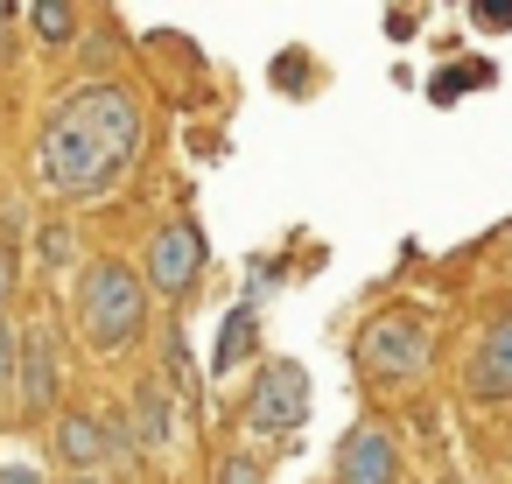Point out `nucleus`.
I'll list each match as a JSON object with an SVG mask.
<instances>
[{"label": "nucleus", "mask_w": 512, "mask_h": 484, "mask_svg": "<svg viewBox=\"0 0 512 484\" xmlns=\"http://www.w3.org/2000/svg\"><path fill=\"white\" fill-rule=\"evenodd\" d=\"M463 393L470 400H512V309L484 323V337L463 365Z\"/></svg>", "instance_id": "6e6552de"}, {"label": "nucleus", "mask_w": 512, "mask_h": 484, "mask_svg": "<svg viewBox=\"0 0 512 484\" xmlns=\"http://www.w3.org/2000/svg\"><path fill=\"white\" fill-rule=\"evenodd\" d=\"M337 484H400V449L386 421H358L337 449Z\"/></svg>", "instance_id": "0eeeda50"}, {"label": "nucleus", "mask_w": 512, "mask_h": 484, "mask_svg": "<svg viewBox=\"0 0 512 484\" xmlns=\"http://www.w3.org/2000/svg\"><path fill=\"white\" fill-rule=\"evenodd\" d=\"M351 365L365 379H421L435 365V330L428 316L414 309H379L358 323V344H351Z\"/></svg>", "instance_id": "7ed1b4c3"}, {"label": "nucleus", "mask_w": 512, "mask_h": 484, "mask_svg": "<svg viewBox=\"0 0 512 484\" xmlns=\"http://www.w3.org/2000/svg\"><path fill=\"white\" fill-rule=\"evenodd\" d=\"M36 260H50V267H64V260H71V225H57V218H50V225L36 232Z\"/></svg>", "instance_id": "2eb2a0df"}, {"label": "nucleus", "mask_w": 512, "mask_h": 484, "mask_svg": "<svg viewBox=\"0 0 512 484\" xmlns=\"http://www.w3.org/2000/svg\"><path fill=\"white\" fill-rule=\"evenodd\" d=\"M302 421H309V372L295 358H267L260 379H253V400H246V435L253 442H288Z\"/></svg>", "instance_id": "20e7f679"}, {"label": "nucleus", "mask_w": 512, "mask_h": 484, "mask_svg": "<svg viewBox=\"0 0 512 484\" xmlns=\"http://www.w3.org/2000/svg\"><path fill=\"white\" fill-rule=\"evenodd\" d=\"M0 484H43L36 463H0Z\"/></svg>", "instance_id": "dca6fc26"}, {"label": "nucleus", "mask_w": 512, "mask_h": 484, "mask_svg": "<svg viewBox=\"0 0 512 484\" xmlns=\"http://www.w3.org/2000/svg\"><path fill=\"white\" fill-rule=\"evenodd\" d=\"M218 484H267V463L246 456V449H232V456H218Z\"/></svg>", "instance_id": "ddd939ff"}, {"label": "nucleus", "mask_w": 512, "mask_h": 484, "mask_svg": "<svg viewBox=\"0 0 512 484\" xmlns=\"http://www.w3.org/2000/svg\"><path fill=\"white\" fill-rule=\"evenodd\" d=\"M57 456H64L78 477H99V463L113 456L106 421H99V414H64V421H57Z\"/></svg>", "instance_id": "9d476101"}, {"label": "nucleus", "mask_w": 512, "mask_h": 484, "mask_svg": "<svg viewBox=\"0 0 512 484\" xmlns=\"http://www.w3.org/2000/svg\"><path fill=\"white\" fill-rule=\"evenodd\" d=\"M141 141H148L141 99L120 78H99V85H78L50 106L43 134H36V176H43L50 197L92 204V197H106L134 176Z\"/></svg>", "instance_id": "f257e3e1"}, {"label": "nucleus", "mask_w": 512, "mask_h": 484, "mask_svg": "<svg viewBox=\"0 0 512 484\" xmlns=\"http://www.w3.org/2000/svg\"><path fill=\"white\" fill-rule=\"evenodd\" d=\"M57 393H64V358H57V323H29L22 330V379H15V407L29 414V421H43L50 407H57Z\"/></svg>", "instance_id": "423d86ee"}, {"label": "nucleus", "mask_w": 512, "mask_h": 484, "mask_svg": "<svg viewBox=\"0 0 512 484\" xmlns=\"http://www.w3.org/2000/svg\"><path fill=\"white\" fill-rule=\"evenodd\" d=\"M71 484H106V477H71Z\"/></svg>", "instance_id": "a211bd4d"}, {"label": "nucleus", "mask_w": 512, "mask_h": 484, "mask_svg": "<svg viewBox=\"0 0 512 484\" xmlns=\"http://www.w3.org/2000/svg\"><path fill=\"white\" fill-rule=\"evenodd\" d=\"M29 29H36L43 43H71L78 15H71V8H50V0H43V8H29Z\"/></svg>", "instance_id": "f8f14e48"}, {"label": "nucleus", "mask_w": 512, "mask_h": 484, "mask_svg": "<svg viewBox=\"0 0 512 484\" xmlns=\"http://www.w3.org/2000/svg\"><path fill=\"white\" fill-rule=\"evenodd\" d=\"M127 421H134V442H141L148 456H162V449L176 442V400H169V386H162V379H141Z\"/></svg>", "instance_id": "1a4fd4ad"}, {"label": "nucleus", "mask_w": 512, "mask_h": 484, "mask_svg": "<svg viewBox=\"0 0 512 484\" xmlns=\"http://www.w3.org/2000/svg\"><path fill=\"white\" fill-rule=\"evenodd\" d=\"M78 330L92 351H134L148 330V281L134 260H92L78 281Z\"/></svg>", "instance_id": "f03ea898"}, {"label": "nucleus", "mask_w": 512, "mask_h": 484, "mask_svg": "<svg viewBox=\"0 0 512 484\" xmlns=\"http://www.w3.org/2000/svg\"><path fill=\"white\" fill-rule=\"evenodd\" d=\"M22 379V330L0 316V386H15Z\"/></svg>", "instance_id": "4468645a"}, {"label": "nucleus", "mask_w": 512, "mask_h": 484, "mask_svg": "<svg viewBox=\"0 0 512 484\" xmlns=\"http://www.w3.org/2000/svg\"><path fill=\"white\" fill-rule=\"evenodd\" d=\"M8 295H15V260L0 253V309H8Z\"/></svg>", "instance_id": "f3484780"}, {"label": "nucleus", "mask_w": 512, "mask_h": 484, "mask_svg": "<svg viewBox=\"0 0 512 484\" xmlns=\"http://www.w3.org/2000/svg\"><path fill=\"white\" fill-rule=\"evenodd\" d=\"M141 281H148V295L183 302V295L204 281V232H197L190 218L155 225V239H148V253H141Z\"/></svg>", "instance_id": "39448f33"}, {"label": "nucleus", "mask_w": 512, "mask_h": 484, "mask_svg": "<svg viewBox=\"0 0 512 484\" xmlns=\"http://www.w3.org/2000/svg\"><path fill=\"white\" fill-rule=\"evenodd\" d=\"M253 344H260V316H253V309H232V316H225V330H218V351H211V372L225 379V372H232L239 358H253Z\"/></svg>", "instance_id": "9b49d317"}]
</instances>
